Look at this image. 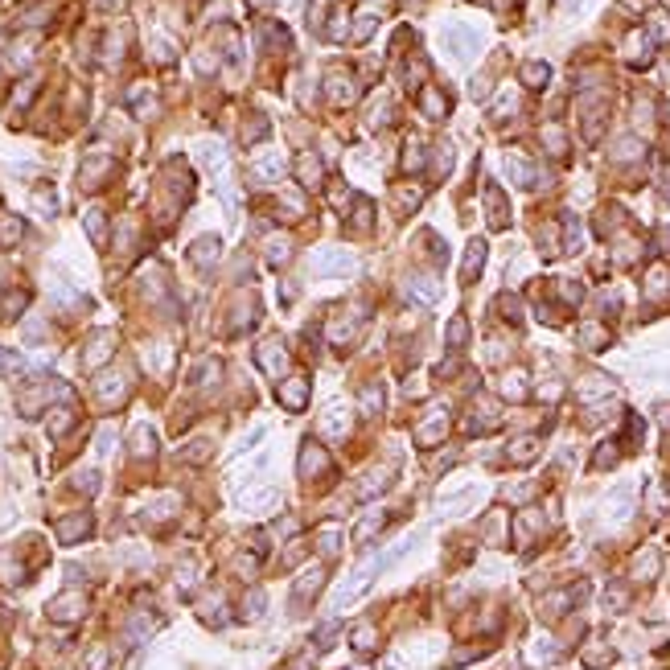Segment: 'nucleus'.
I'll use <instances>...</instances> for the list:
<instances>
[{
  "instance_id": "nucleus-1",
  "label": "nucleus",
  "mask_w": 670,
  "mask_h": 670,
  "mask_svg": "<svg viewBox=\"0 0 670 670\" xmlns=\"http://www.w3.org/2000/svg\"><path fill=\"white\" fill-rule=\"evenodd\" d=\"M387 564H391V559H387V555H378V559H370L366 568H358L354 576H350V580H346L342 588H337V596H333V609H346L350 600H358V596L366 592V584L374 580V576H378V572H383Z\"/></svg>"
},
{
  "instance_id": "nucleus-2",
  "label": "nucleus",
  "mask_w": 670,
  "mask_h": 670,
  "mask_svg": "<svg viewBox=\"0 0 670 670\" xmlns=\"http://www.w3.org/2000/svg\"><path fill=\"white\" fill-rule=\"evenodd\" d=\"M354 268H358V260L350 255V251H342V247H325V251H317V255H313V271H317V276H350Z\"/></svg>"
},
{
  "instance_id": "nucleus-3",
  "label": "nucleus",
  "mask_w": 670,
  "mask_h": 670,
  "mask_svg": "<svg viewBox=\"0 0 670 670\" xmlns=\"http://www.w3.org/2000/svg\"><path fill=\"white\" fill-rule=\"evenodd\" d=\"M445 42L456 49V58H473V54H477V33H473V29H465V25H448Z\"/></svg>"
},
{
  "instance_id": "nucleus-4",
  "label": "nucleus",
  "mask_w": 670,
  "mask_h": 670,
  "mask_svg": "<svg viewBox=\"0 0 670 670\" xmlns=\"http://www.w3.org/2000/svg\"><path fill=\"white\" fill-rule=\"evenodd\" d=\"M305 399H309V378H288V383L280 387V403H284V407L301 411V407H305Z\"/></svg>"
},
{
  "instance_id": "nucleus-5",
  "label": "nucleus",
  "mask_w": 670,
  "mask_h": 670,
  "mask_svg": "<svg viewBox=\"0 0 670 670\" xmlns=\"http://www.w3.org/2000/svg\"><path fill=\"white\" fill-rule=\"evenodd\" d=\"M284 362H288V354H284V346H280V342H264V346H260V366H264L268 374H280V370H284Z\"/></svg>"
},
{
  "instance_id": "nucleus-6",
  "label": "nucleus",
  "mask_w": 670,
  "mask_h": 670,
  "mask_svg": "<svg viewBox=\"0 0 670 670\" xmlns=\"http://www.w3.org/2000/svg\"><path fill=\"white\" fill-rule=\"evenodd\" d=\"M506 173L518 181L523 189H527V185H535V169H531V161H523L518 152H510V157H506Z\"/></svg>"
},
{
  "instance_id": "nucleus-7",
  "label": "nucleus",
  "mask_w": 670,
  "mask_h": 670,
  "mask_svg": "<svg viewBox=\"0 0 670 670\" xmlns=\"http://www.w3.org/2000/svg\"><path fill=\"white\" fill-rule=\"evenodd\" d=\"M387 477H391V473H383V469L366 473V477H362V486L354 490V497H358V502H366V497H374L378 490H387Z\"/></svg>"
},
{
  "instance_id": "nucleus-8",
  "label": "nucleus",
  "mask_w": 670,
  "mask_h": 670,
  "mask_svg": "<svg viewBox=\"0 0 670 670\" xmlns=\"http://www.w3.org/2000/svg\"><path fill=\"white\" fill-rule=\"evenodd\" d=\"M296 173H301V185H305V189H317V185H321V161H317L313 152H309V157H301Z\"/></svg>"
},
{
  "instance_id": "nucleus-9",
  "label": "nucleus",
  "mask_w": 670,
  "mask_h": 670,
  "mask_svg": "<svg viewBox=\"0 0 670 670\" xmlns=\"http://www.w3.org/2000/svg\"><path fill=\"white\" fill-rule=\"evenodd\" d=\"M481 264H486V243L477 239V243H469V255H465V271H461V276L473 280V276L481 271Z\"/></svg>"
},
{
  "instance_id": "nucleus-10",
  "label": "nucleus",
  "mask_w": 670,
  "mask_h": 670,
  "mask_svg": "<svg viewBox=\"0 0 670 670\" xmlns=\"http://www.w3.org/2000/svg\"><path fill=\"white\" fill-rule=\"evenodd\" d=\"M321 580H325V572H321V568H309V572L296 580V600H309L317 588H321Z\"/></svg>"
},
{
  "instance_id": "nucleus-11",
  "label": "nucleus",
  "mask_w": 670,
  "mask_h": 670,
  "mask_svg": "<svg viewBox=\"0 0 670 670\" xmlns=\"http://www.w3.org/2000/svg\"><path fill=\"white\" fill-rule=\"evenodd\" d=\"M411 296H420L424 305H432V301L440 296V288H436V280H432V276H415V280H411Z\"/></svg>"
},
{
  "instance_id": "nucleus-12",
  "label": "nucleus",
  "mask_w": 670,
  "mask_h": 670,
  "mask_svg": "<svg viewBox=\"0 0 670 670\" xmlns=\"http://www.w3.org/2000/svg\"><path fill=\"white\" fill-rule=\"evenodd\" d=\"M420 103H424V111H428V120H440L445 115V95L440 90H420Z\"/></svg>"
},
{
  "instance_id": "nucleus-13",
  "label": "nucleus",
  "mask_w": 670,
  "mask_h": 670,
  "mask_svg": "<svg viewBox=\"0 0 670 670\" xmlns=\"http://www.w3.org/2000/svg\"><path fill=\"white\" fill-rule=\"evenodd\" d=\"M547 79H551V70H547L543 62H527V66H523V83H527V87H547Z\"/></svg>"
},
{
  "instance_id": "nucleus-14",
  "label": "nucleus",
  "mask_w": 670,
  "mask_h": 670,
  "mask_svg": "<svg viewBox=\"0 0 670 670\" xmlns=\"http://www.w3.org/2000/svg\"><path fill=\"white\" fill-rule=\"evenodd\" d=\"M329 87H333V99H337V103H350V99L358 95L354 79H346V74H333V79H329Z\"/></svg>"
},
{
  "instance_id": "nucleus-15",
  "label": "nucleus",
  "mask_w": 670,
  "mask_h": 670,
  "mask_svg": "<svg viewBox=\"0 0 670 670\" xmlns=\"http://www.w3.org/2000/svg\"><path fill=\"white\" fill-rule=\"evenodd\" d=\"M465 337H469L465 317H452V321H448V346H452V350H461V346H465Z\"/></svg>"
},
{
  "instance_id": "nucleus-16",
  "label": "nucleus",
  "mask_w": 670,
  "mask_h": 670,
  "mask_svg": "<svg viewBox=\"0 0 670 670\" xmlns=\"http://www.w3.org/2000/svg\"><path fill=\"white\" fill-rule=\"evenodd\" d=\"M486 198H490V223L493 226H506V202H502V193L490 185V189H486Z\"/></svg>"
},
{
  "instance_id": "nucleus-17",
  "label": "nucleus",
  "mask_w": 670,
  "mask_h": 670,
  "mask_svg": "<svg viewBox=\"0 0 670 670\" xmlns=\"http://www.w3.org/2000/svg\"><path fill=\"white\" fill-rule=\"evenodd\" d=\"M313 469H325V452H317V445H305V456H301V473L309 477Z\"/></svg>"
},
{
  "instance_id": "nucleus-18",
  "label": "nucleus",
  "mask_w": 670,
  "mask_h": 670,
  "mask_svg": "<svg viewBox=\"0 0 670 670\" xmlns=\"http://www.w3.org/2000/svg\"><path fill=\"white\" fill-rule=\"evenodd\" d=\"M321 424H325V432H329V436H342V432H346V415H342V407H329Z\"/></svg>"
},
{
  "instance_id": "nucleus-19",
  "label": "nucleus",
  "mask_w": 670,
  "mask_h": 670,
  "mask_svg": "<svg viewBox=\"0 0 670 670\" xmlns=\"http://www.w3.org/2000/svg\"><path fill=\"white\" fill-rule=\"evenodd\" d=\"M535 452H539V440H535V436H527V440H514V448H510V456H514V461H535Z\"/></svg>"
},
{
  "instance_id": "nucleus-20",
  "label": "nucleus",
  "mask_w": 670,
  "mask_h": 670,
  "mask_svg": "<svg viewBox=\"0 0 670 670\" xmlns=\"http://www.w3.org/2000/svg\"><path fill=\"white\" fill-rule=\"evenodd\" d=\"M378 527H383V514H374V518H366V523H362V527H358V531H354V543H358V547H362V543H370Z\"/></svg>"
},
{
  "instance_id": "nucleus-21",
  "label": "nucleus",
  "mask_w": 670,
  "mask_h": 670,
  "mask_svg": "<svg viewBox=\"0 0 670 670\" xmlns=\"http://www.w3.org/2000/svg\"><path fill=\"white\" fill-rule=\"evenodd\" d=\"M378 407H383V391H378V387H366V391H362V411L374 415Z\"/></svg>"
},
{
  "instance_id": "nucleus-22",
  "label": "nucleus",
  "mask_w": 670,
  "mask_h": 670,
  "mask_svg": "<svg viewBox=\"0 0 670 670\" xmlns=\"http://www.w3.org/2000/svg\"><path fill=\"white\" fill-rule=\"evenodd\" d=\"M214 251H218V239H202V243L193 247V260H198V264H210Z\"/></svg>"
},
{
  "instance_id": "nucleus-23",
  "label": "nucleus",
  "mask_w": 670,
  "mask_h": 670,
  "mask_svg": "<svg viewBox=\"0 0 670 670\" xmlns=\"http://www.w3.org/2000/svg\"><path fill=\"white\" fill-rule=\"evenodd\" d=\"M280 169H284V161H280V157H264V161L255 165V173H260L264 181H271L276 173H280Z\"/></svg>"
},
{
  "instance_id": "nucleus-24",
  "label": "nucleus",
  "mask_w": 670,
  "mask_h": 670,
  "mask_svg": "<svg viewBox=\"0 0 670 670\" xmlns=\"http://www.w3.org/2000/svg\"><path fill=\"white\" fill-rule=\"evenodd\" d=\"M21 230H25V226L17 223V218H4V223H0V243H13Z\"/></svg>"
},
{
  "instance_id": "nucleus-25",
  "label": "nucleus",
  "mask_w": 670,
  "mask_h": 670,
  "mask_svg": "<svg viewBox=\"0 0 670 670\" xmlns=\"http://www.w3.org/2000/svg\"><path fill=\"white\" fill-rule=\"evenodd\" d=\"M584 342H588V346H605V342H609V333H605L600 325H584Z\"/></svg>"
},
{
  "instance_id": "nucleus-26",
  "label": "nucleus",
  "mask_w": 670,
  "mask_h": 670,
  "mask_svg": "<svg viewBox=\"0 0 670 670\" xmlns=\"http://www.w3.org/2000/svg\"><path fill=\"white\" fill-rule=\"evenodd\" d=\"M609 514H617V518H621V514H629V490H617V497L609 502Z\"/></svg>"
},
{
  "instance_id": "nucleus-27",
  "label": "nucleus",
  "mask_w": 670,
  "mask_h": 670,
  "mask_svg": "<svg viewBox=\"0 0 670 670\" xmlns=\"http://www.w3.org/2000/svg\"><path fill=\"white\" fill-rule=\"evenodd\" d=\"M268 260H271V264L288 260V243H284V239H271V243H268Z\"/></svg>"
},
{
  "instance_id": "nucleus-28",
  "label": "nucleus",
  "mask_w": 670,
  "mask_h": 670,
  "mask_svg": "<svg viewBox=\"0 0 670 670\" xmlns=\"http://www.w3.org/2000/svg\"><path fill=\"white\" fill-rule=\"evenodd\" d=\"M87 527H90L87 518H70V523H66V527H62V539H66V543H70V539H74V535H83V531H87Z\"/></svg>"
},
{
  "instance_id": "nucleus-29",
  "label": "nucleus",
  "mask_w": 670,
  "mask_h": 670,
  "mask_svg": "<svg viewBox=\"0 0 670 670\" xmlns=\"http://www.w3.org/2000/svg\"><path fill=\"white\" fill-rule=\"evenodd\" d=\"M506 395H510V399H523V395H527V387H523V374H510V378H506Z\"/></svg>"
},
{
  "instance_id": "nucleus-30",
  "label": "nucleus",
  "mask_w": 670,
  "mask_h": 670,
  "mask_svg": "<svg viewBox=\"0 0 670 670\" xmlns=\"http://www.w3.org/2000/svg\"><path fill=\"white\" fill-rule=\"evenodd\" d=\"M90 350H95V354H90V358H83V362H87V366H99V362H103V358L111 354V350H107V337H99V342H95V346H90Z\"/></svg>"
},
{
  "instance_id": "nucleus-31",
  "label": "nucleus",
  "mask_w": 670,
  "mask_h": 670,
  "mask_svg": "<svg viewBox=\"0 0 670 670\" xmlns=\"http://www.w3.org/2000/svg\"><path fill=\"white\" fill-rule=\"evenodd\" d=\"M370 214H374V210H370V202H358V210H354V226H358V230H366V226H370Z\"/></svg>"
},
{
  "instance_id": "nucleus-32",
  "label": "nucleus",
  "mask_w": 670,
  "mask_h": 670,
  "mask_svg": "<svg viewBox=\"0 0 670 670\" xmlns=\"http://www.w3.org/2000/svg\"><path fill=\"white\" fill-rule=\"evenodd\" d=\"M271 497H276V490H255V493L243 497V506H268Z\"/></svg>"
},
{
  "instance_id": "nucleus-33",
  "label": "nucleus",
  "mask_w": 670,
  "mask_h": 670,
  "mask_svg": "<svg viewBox=\"0 0 670 670\" xmlns=\"http://www.w3.org/2000/svg\"><path fill=\"white\" fill-rule=\"evenodd\" d=\"M337 547H342V535H337V531H325V535H321V551H325V555H333Z\"/></svg>"
},
{
  "instance_id": "nucleus-34",
  "label": "nucleus",
  "mask_w": 670,
  "mask_h": 670,
  "mask_svg": "<svg viewBox=\"0 0 670 670\" xmlns=\"http://www.w3.org/2000/svg\"><path fill=\"white\" fill-rule=\"evenodd\" d=\"M403 165H407V169H420V165H424V144H411V148H407V161H403Z\"/></svg>"
},
{
  "instance_id": "nucleus-35",
  "label": "nucleus",
  "mask_w": 670,
  "mask_h": 670,
  "mask_svg": "<svg viewBox=\"0 0 670 670\" xmlns=\"http://www.w3.org/2000/svg\"><path fill=\"white\" fill-rule=\"evenodd\" d=\"M576 247H580V223L568 214V251H576Z\"/></svg>"
},
{
  "instance_id": "nucleus-36",
  "label": "nucleus",
  "mask_w": 670,
  "mask_h": 670,
  "mask_svg": "<svg viewBox=\"0 0 670 670\" xmlns=\"http://www.w3.org/2000/svg\"><path fill=\"white\" fill-rule=\"evenodd\" d=\"M654 38H662V42H670V21H667V17H662V13L654 17Z\"/></svg>"
},
{
  "instance_id": "nucleus-37",
  "label": "nucleus",
  "mask_w": 670,
  "mask_h": 670,
  "mask_svg": "<svg viewBox=\"0 0 670 670\" xmlns=\"http://www.w3.org/2000/svg\"><path fill=\"white\" fill-rule=\"evenodd\" d=\"M87 226H90V234H95V239H103V214H99V210H90V214H87Z\"/></svg>"
},
{
  "instance_id": "nucleus-38",
  "label": "nucleus",
  "mask_w": 670,
  "mask_h": 670,
  "mask_svg": "<svg viewBox=\"0 0 670 670\" xmlns=\"http://www.w3.org/2000/svg\"><path fill=\"white\" fill-rule=\"evenodd\" d=\"M333 633H337V621H325V629H321V650H329V641H333Z\"/></svg>"
},
{
  "instance_id": "nucleus-39",
  "label": "nucleus",
  "mask_w": 670,
  "mask_h": 670,
  "mask_svg": "<svg viewBox=\"0 0 670 670\" xmlns=\"http://www.w3.org/2000/svg\"><path fill=\"white\" fill-rule=\"evenodd\" d=\"M613 448H617V445H600V456H596V465H600V469L617 461V452H613Z\"/></svg>"
},
{
  "instance_id": "nucleus-40",
  "label": "nucleus",
  "mask_w": 670,
  "mask_h": 670,
  "mask_svg": "<svg viewBox=\"0 0 670 670\" xmlns=\"http://www.w3.org/2000/svg\"><path fill=\"white\" fill-rule=\"evenodd\" d=\"M543 140H547V144H551L555 152H564V132H555V128H547V132H543Z\"/></svg>"
},
{
  "instance_id": "nucleus-41",
  "label": "nucleus",
  "mask_w": 670,
  "mask_h": 670,
  "mask_svg": "<svg viewBox=\"0 0 670 670\" xmlns=\"http://www.w3.org/2000/svg\"><path fill=\"white\" fill-rule=\"evenodd\" d=\"M354 641H358V650H370V641H374V629H358Z\"/></svg>"
},
{
  "instance_id": "nucleus-42",
  "label": "nucleus",
  "mask_w": 670,
  "mask_h": 670,
  "mask_svg": "<svg viewBox=\"0 0 670 670\" xmlns=\"http://www.w3.org/2000/svg\"><path fill=\"white\" fill-rule=\"evenodd\" d=\"M370 29H374V17H362V21H358V33H354V38H358V42H362V38H370Z\"/></svg>"
},
{
  "instance_id": "nucleus-43",
  "label": "nucleus",
  "mask_w": 670,
  "mask_h": 670,
  "mask_svg": "<svg viewBox=\"0 0 670 670\" xmlns=\"http://www.w3.org/2000/svg\"><path fill=\"white\" fill-rule=\"evenodd\" d=\"M264 132H268V124H264V120H255V124L247 128V140H260V136H264Z\"/></svg>"
},
{
  "instance_id": "nucleus-44",
  "label": "nucleus",
  "mask_w": 670,
  "mask_h": 670,
  "mask_svg": "<svg viewBox=\"0 0 670 670\" xmlns=\"http://www.w3.org/2000/svg\"><path fill=\"white\" fill-rule=\"evenodd\" d=\"M662 198H670V173H662Z\"/></svg>"
},
{
  "instance_id": "nucleus-45",
  "label": "nucleus",
  "mask_w": 670,
  "mask_h": 670,
  "mask_svg": "<svg viewBox=\"0 0 670 670\" xmlns=\"http://www.w3.org/2000/svg\"><path fill=\"white\" fill-rule=\"evenodd\" d=\"M662 247H670V230H662Z\"/></svg>"
},
{
  "instance_id": "nucleus-46",
  "label": "nucleus",
  "mask_w": 670,
  "mask_h": 670,
  "mask_svg": "<svg viewBox=\"0 0 670 670\" xmlns=\"http://www.w3.org/2000/svg\"><path fill=\"white\" fill-rule=\"evenodd\" d=\"M0 366H4V362H0Z\"/></svg>"
}]
</instances>
